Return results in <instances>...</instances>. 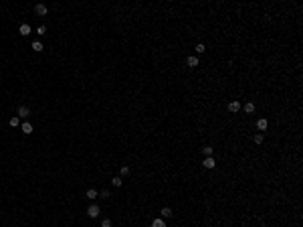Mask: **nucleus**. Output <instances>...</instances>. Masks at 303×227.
I'll return each instance as SVG.
<instances>
[{"instance_id": "f257e3e1", "label": "nucleus", "mask_w": 303, "mask_h": 227, "mask_svg": "<svg viewBox=\"0 0 303 227\" xmlns=\"http://www.w3.org/2000/svg\"><path fill=\"white\" fill-rule=\"evenodd\" d=\"M99 213H101V211H99V207H97V205H91L89 209H87V215H89L91 219H95V217L99 215Z\"/></svg>"}, {"instance_id": "aec40b11", "label": "nucleus", "mask_w": 303, "mask_h": 227, "mask_svg": "<svg viewBox=\"0 0 303 227\" xmlns=\"http://www.w3.org/2000/svg\"><path fill=\"white\" fill-rule=\"evenodd\" d=\"M109 195H111L109 191H101V193H99V197H101V199H109Z\"/></svg>"}, {"instance_id": "0eeeda50", "label": "nucleus", "mask_w": 303, "mask_h": 227, "mask_svg": "<svg viewBox=\"0 0 303 227\" xmlns=\"http://www.w3.org/2000/svg\"><path fill=\"white\" fill-rule=\"evenodd\" d=\"M18 33L23 34V37H28V34H30V27H28V24H20V28H18Z\"/></svg>"}, {"instance_id": "2eb2a0df", "label": "nucleus", "mask_w": 303, "mask_h": 227, "mask_svg": "<svg viewBox=\"0 0 303 227\" xmlns=\"http://www.w3.org/2000/svg\"><path fill=\"white\" fill-rule=\"evenodd\" d=\"M162 217H172V209H170V207H164L162 209Z\"/></svg>"}, {"instance_id": "f03ea898", "label": "nucleus", "mask_w": 303, "mask_h": 227, "mask_svg": "<svg viewBox=\"0 0 303 227\" xmlns=\"http://www.w3.org/2000/svg\"><path fill=\"white\" fill-rule=\"evenodd\" d=\"M34 12H37L39 16H45L49 10H47V6H45V4H37V6H34Z\"/></svg>"}, {"instance_id": "9d476101", "label": "nucleus", "mask_w": 303, "mask_h": 227, "mask_svg": "<svg viewBox=\"0 0 303 227\" xmlns=\"http://www.w3.org/2000/svg\"><path fill=\"white\" fill-rule=\"evenodd\" d=\"M267 126H269V122H267V120H263V118L257 122V128H259V130H267Z\"/></svg>"}, {"instance_id": "f8f14e48", "label": "nucleus", "mask_w": 303, "mask_h": 227, "mask_svg": "<svg viewBox=\"0 0 303 227\" xmlns=\"http://www.w3.org/2000/svg\"><path fill=\"white\" fill-rule=\"evenodd\" d=\"M33 51H37V53L43 51V43H40V41H34L33 43Z\"/></svg>"}, {"instance_id": "dca6fc26", "label": "nucleus", "mask_w": 303, "mask_h": 227, "mask_svg": "<svg viewBox=\"0 0 303 227\" xmlns=\"http://www.w3.org/2000/svg\"><path fill=\"white\" fill-rule=\"evenodd\" d=\"M202 152L206 154V156H212V146H204L202 148Z\"/></svg>"}, {"instance_id": "6ab92c4d", "label": "nucleus", "mask_w": 303, "mask_h": 227, "mask_svg": "<svg viewBox=\"0 0 303 227\" xmlns=\"http://www.w3.org/2000/svg\"><path fill=\"white\" fill-rule=\"evenodd\" d=\"M47 33V27H43V24H40L39 28H37V34H45Z\"/></svg>"}, {"instance_id": "4be33fe9", "label": "nucleus", "mask_w": 303, "mask_h": 227, "mask_svg": "<svg viewBox=\"0 0 303 227\" xmlns=\"http://www.w3.org/2000/svg\"><path fill=\"white\" fill-rule=\"evenodd\" d=\"M121 175H129V166H121Z\"/></svg>"}, {"instance_id": "1a4fd4ad", "label": "nucleus", "mask_w": 303, "mask_h": 227, "mask_svg": "<svg viewBox=\"0 0 303 227\" xmlns=\"http://www.w3.org/2000/svg\"><path fill=\"white\" fill-rule=\"evenodd\" d=\"M20 128H23V132H24V134H33V124H28V122H24V124L20 126Z\"/></svg>"}, {"instance_id": "f3484780", "label": "nucleus", "mask_w": 303, "mask_h": 227, "mask_svg": "<svg viewBox=\"0 0 303 227\" xmlns=\"http://www.w3.org/2000/svg\"><path fill=\"white\" fill-rule=\"evenodd\" d=\"M111 182H113V187H121V178H119V176L111 178Z\"/></svg>"}, {"instance_id": "39448f33", "label": "nucleus", "mask_w": 303, "mask_h": 227, "mask_svg": "<svg viewBox=\"0 0 303 227\" xmlns=\"http://www.w3.org/2000/svg\"><path fill=\"white\" fill-rule=\"evenodd\" d=\"M202 164H204V168H214V164H216V162H214V158H212V156H206Z\"/></svg>"}, {"instance_id": "20e7f679", "label": "nucleus", "mask_w": 303, "mask_h": 227, "mask_svg": "<svg viewBox=\"0 0 303 227\" xmlns=\"http://www.w3.org/2000/svg\"><path fill=\"white\" fill-rule=\"evenodd\" d=\"M228 112H230V114L241 112V103H239V102H230V103H228Z\"/></svg>"}, {"instance_id": "412c9836", "label": "nucleus", "mask_w": 303, "mask_h": 227, "mask_svg": "<svg viewBox=\"0 0 303 227\" xmlns=\"http://www.w3.org/2000/svg\"><path fill=\"white\" fill-rule=\"evenodd\" d=\"M204 51H206V47L202 45V43H200V45H196V53H204Z\"/></svg>"}, {"instance_id": "5701e85b", "label": "nucleus", "mask_w": 303, "mask_h": 227, "mask_svg": "<svg viewBox=\"0 0 303 227\" xmlns=\"http://www.w3.org/2000/svg\"><path fill=\"white\" fill-rule=\"evenodd\" d=\"M255 142H257V144H261V142H263V136H261V134H257V136H255Z\"/></svg>"}, {"instance_id": "9b49d317", "label": "nucleus", "mask_w": 303, "mask_h": 227, "mask_svg": "<svg viewBox=\"0 0 303 227\" xmlns=\"http://www.w3.org/2000/svg\"><path fill=\"white\" fill-rule=\"evenodd\" d=\"M242 110H245V112H247V114H252V112H255V103H252V102L245 103V108H242Z\"/></svg>"}, {"instance_id": "423d86ee", "label": "nucleus", "mask_w": 303, "mask_h": 227, "mask_svg": "<svg viewBox=\"0 0 303 227\" xmlns=\"http://www.w3.org/2000/svg\"><path fill=\"white\" fill-rule=\"evenodd\" d=\"M85 197L89 199V201H95L97 197H99V193H97L95 189H89V191H87V193H85Z\"/></svg>"}, {"instance_id": "6e6552de", "label": "nucleus", "mask_w": 303, "mask_h": 227, "mask_svg": "<svg viewBox=\"0 0 303 227\" xmlns=\"http://www.w3.org/2000/svg\"><path fill=\"white\" fill-rule=\"evenodd\" d=\"M186 63H188V67H196V65H198V57L190 55L188 59H186Z\"/></svg>"}, {"instance_id": "7ed1b4c3", "label": "nucleus", "mask_w": 303, "mask_h": 227, "mask_svg": "<svg viewBox=\"0 0 303 227\" xmlns=\"http://www.w3.org/2000/svg\"><path fill=\"white\" fill-rule=\"evenodd\" d=\"M28 116H30V110L26 106H20L18 108V118H28Z\"/></svg>"}, {"instance_id": "ddd939ff", "label": "nucleus", "mask_w": 303, "mask_h": 227, "mask_svg": "<svg viewBox=\"0 0 303 227\" xmlns=\"http://www.w3.org/2000/svg\"><path fill=\"white\" fill-rule=\"evenodd\" d=\"M152 227H166V223H164V219H154Z\"/></svg>"}, {"instance_id": "a211bd4d", "label": "nucleus", "mask_w": 303, "mask_h": 227, "mask_svg": "<svg viewBox=\"0 0 303 227\" xmlns=\"http://www.w3.org/2000/svg\"><path fill=\"white\" fill-rule=\"evenodd\" d=\"M101 227H111V219H103V221H101Z\"/></svg>"}, {"instance_id": "4468645a", "label": "nucleus", "mask_w": 303, "mask_h": 227, "mask_svg": "<svg viewBox=\"0 0 303 227\" xmlns=\"http://www.w3.org/2000/svg\"><path fill=\"white\" fill-rule=\"evenodd\" d=\"M10 126H12V128H18V126H20V120H18V116L10 118Z\"/></svg>"}]
</instances>
